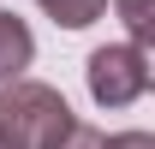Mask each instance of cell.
<instances>
[{
  "mask_svg": "<svg viewBox=\"0 0 155 149\" xmlns=\"http://www.w3.org/2000/svg\"><path fill=\"white\" fill-rule=\"evenodd\" d=\"M0 119L12 125L18 149H48L60 131L72 125L78 113L66 108V95L54 84H36V78H18V84H6L0 90Z\"/></svg>",
  "mask_w": 155,
  "mask_h": 149,
  "instance_id": "cell-1",
  "label": "cell"
},
{
  "mask_svg": "<svg viewBox=\"0 0 155 149\" xmlns=\"http://www.w3.org/2000/svg\"><path fill=\"white\" fill-rule=\"evenodd\" d=\"M84 84H90L96 108H131L137 95L149 90V48H131V42L96 48L90 66H84Z\"/></svg>",
  "mask_w": 155,
  "mask_h": 149,
  "instance_id": "cell-2",
  "label": "cell"
},
{
  "mask_svg": "<svg viewBox=\"0 0 155 149\" xmlns=\"http://www.w3.org/2000/svg\"><path fill=\"white\" fill-rule=\"evenodd\" d=\"M30 60H36V36H30V24H24L18 12H6V6H0V90H6V84H18Z\"/></svg>",
  "mask_w": 155,
  "mask_h": 149,
  "instance_id": "cell-3",
  "label": "cell"
},
{
  "mask_svg": "<svg viewBox=\"0 0 155 149\" xmlns=\"http://www.w3.org/2000/svg\"><path fill=\"white\" fill-rule=\"evenodd\" d=\"M36 6L60 24V30H90V24L107 12V0H36Z\"/></svg>",
  "mask_w": 155,
  "mask_h": 149,
  "instance_id": "cell-4",
  "label": "cell"
},
{
  "mask_svg": "<svg viewBox=\"0 0 155 149\" xmlns=\"http://www.w3.org/2000/svg\"><path fill=\"white\" fill-rule=\"evenodd\" d=\"M119 18H125V30H131V48H149L155 36V18H149V0H114Z\"/></svg>",
  "mask_w": 155,
  "mask_h": 149,
  "instance_id": "cell-5",
  "label": "cell"
},
{
  "mask_svg": "<svg viewBox=\"0 0 155 149\" xmlns=\"http://www.w3.org/2000/svg\"><path fill=\"white\" fill-rule=\"evenodd\" d=\"M48 149H107V131H96V125H84V119H72V125L60 131Z\"/></svg>",
  "mask_w": 155,
  "mask_h": 149,
  "instance_id": "cell-6",
  "label": "cell"
},
{
  "mask_svg": "<svg viewBox=\"0 0 155 149\" xmlns=\"http://www.w3.org/2000/svg\"><path fill=\"white\" fill-rule=\"evenodd\" d=\"M107 149H155V137H149V131H114Z\"/></svg>",
  "mask_w": 155,
  "mask_h": 149,
  "instance_id": "cell-7",
  "label": "cell"
},
{
  "mask_svg": "<svg viewBox=\"0 0 155 149\" xmlns=\"http://www.w3.org/2000/svg\"><path fill=\"white\" fill-rule=\"evenodd\" d=\"M0 149H18V137H12V125L0 119Z\"/></svg>",
  "mask_w": 155,
  "mask_h": 149,
  "instance_id": "cell-8",
  "label": "cell"
}]
</instances>
